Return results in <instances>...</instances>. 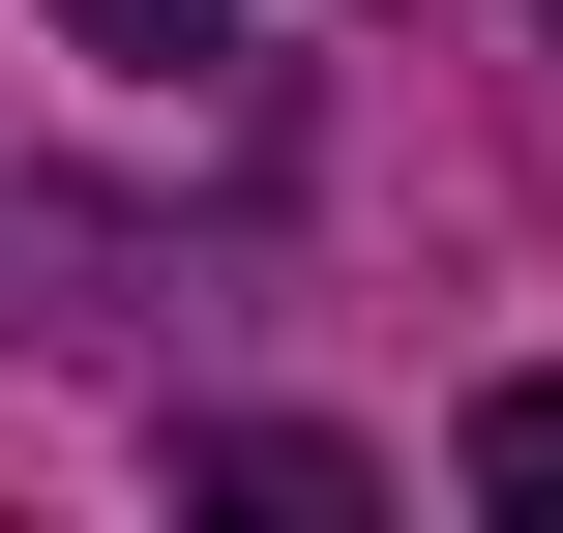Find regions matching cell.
Segmentation results:
<instances>
[{
  "mask_svg": "<svg viewBox=\"0 0 563 533\" xmlns=\"http://www.w3.org/2000/svg\"><path fill=\"white\" fill-rule=\"evenodd\" d=\"M59 30H89L119 89H208V59H238V0H59Z\"/></svg>",
  "mask_w": 563,
  "mask_h": 533,
  "instance_id": "6da1fadb",
  "label": "cell"
},
{
  "mask_svg": "<svg viewBox=\"0 0 563 533\" xmlns=\"http://www.w3.org/2000/svg\"><path fill=\"white\" fill-rule=\"evenodd\" d=\"M475 504H563V386H475Z\"/></svg>",
  "mask_w": 563,
  "mask_h": 533,
  "instance_id": "7a4b0ae2",
  "label": "cell"
}]
</instances>
